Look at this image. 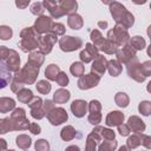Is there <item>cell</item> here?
I'll return each mask as SVG.
<instances>
[{
	"mask_svg": "<svg viewBox=\"0 0 151 151\" xmlns=\"http://www.w3.org/2000/svg\"><path fill=\"white\" fill-rule=\"evenodd\" d=\"M83 71H84V66L80 64V63H74L72 66H71V72L74 74V76H81L83 74Z\"/></svg>",
	"mask_w": 151,
	"mask_h": 151,
	"instance_id": "12",
	"label": "cell"
},
{
	"mask_svg": "<svg viewBox=\"0 0 151 151\" xmlns=\"http://www.w3.org/2000/svg\"><path fill=\"white\" fill-rule=\"evenodd\" d=\"M96 76V74H94ZM94 76L93 74H87V76H84L83 78H80V80L78 81V86L79 88H90V87H93L97 85V83L99 81V77H97L94 79Z\"/></svg>",
	"mask_w": 151,
	"mask_h": 151,
	"instance_id": "3",
	"label": "cell"
},
{
	"mask_svg": "<svg viewBox=\"0 0 151 151\" xmlns=\"http://www.w3.org/2000/svg\"><path fill=\"white\" fill-rule=\"evenodd\" d=\"M123 119H124V116L120 112L113 111V112H111L109 114V117L106 119V124L107 125H118Z\"/></svg>",
	"mask_w": 151,
	"mask_h": 151,
	"instance_id": "7",
	"label": "cell"
},
{
	"mask_svg": "<svg viewBox=\"0 0 151 151\" xmlns=\"http://www.w3.org/2000/svg\"><path fill=\"white\" fill-rule=\"evenodd\" d=\"M58 71H59V68H58V66H55V65H50L47 68H46V77H48L50 79H55L57 77V73H58Z\"/></svg>",
	"mask_w": 151,
	"mask_h": 151,
	"instance_id": "11",
	"label": "cell"
},
{
	"mask_svg": "<svg viewBox=\"0 0 151 151\" xmlns=\"http://www.w3.org/2000/svg\"><path fill=\"white\" fill-rule=\"evenodd\" d=\"M31 130H32V132H33L34 134L40 133V127H39L37 124H32V125H31Z\"/></svg>",
	"mask_w": 151,
	"mask_h": 151,
	"instance_id": "19",
	"label": "cell"
},
{
	"mask_svg": "<svg viewBox=\"0 0 151 151\" xmlns=\"http://www.w3.org/2000/svg\"><path fill=\"white\" fill-rule=\"evenodd\" d=\"M71 109L76 117H83L86 112V103L83 100H74L71 105Z\"/></svg>",
	"mask_w": 151,
	"mask_h": 151,
	"instance_id": "4",
	"label": "cell"
},
{
	"mask_svg": "<svg viewBox=\"0 0 151 151\" xmlns=\"http://www.w3.org/2000/svg\"><path fill=\"white\" fill-rule=\"evenodd\" d=\"M55 80L59 83V85H61V86H65L67 83H68V79H67V77L61 72L60 74H59V78H55Z\"/></svg>",
	"mask_w": 151,
	"mask_h": 151,
	"instance_id": "15",
	"label": "cell"
},
{
	"mask_svg": "<svg viewBox=\"0 0 151 151\" xmlns=\"http://www.w3.org/2000/svg\"><path fill=\"white\" fill-rule=\"evenodd\" d=\"M29 2V0H17V6L18 7H26V5Z\"/></svg>",
	"mask_w": 151,
	"mask_h": 151,
	"instance_id": "18",
	"label": "cell"
},
{
	"mask_svg": "<svg viewBox=\"0 0 151 151\" xmlns=\"http://www.w3.org/2000/svg\"><path fill=\"white\" fill-rule=\"evenodd\" d=\"M5 103L6 104H4L2 99H0V111L6 112V111H8V110H11V109L14 107V100H12V99H5Z\"/></svg>",
	"mask_w": 151,
	"mask_h": 151,
	"instance_id": "10",
	"label": "cell"
},
{
	"mask_svg": "<svg viewBox=\"0 0 151 151\" xmlns=\"http://www.w3.org/2000/svg\"><path fill=\"white\" fill-rule=\"evenodd\" d=\"M37 88H38L41 93H47V92L51 90V85H50V83H46V81L41 80V81L39 83V85H37Z\"/></svg>",
	"mask_w": 151,
	"mask_h": 151,
	"instance_id": "14",
	"label": "cell"
},
{
	"mask_svg": "<svg viewBox=\"0 0 151 151\" xmlns=\"http://www.w3.org/2000/svg\"><path fill=\"white\" fill-rule=\"evenodd\" d=\"M50 22H51L50 18H45V17H42V18H40V19L37 20V22H35V27H37V29H38L39 32H44V31L48 29V25H50Z\"/></svg>",
	"mask_w": 151,
	"mask_h": 151,
	"instance_id": "8",
	"label": "cell"
},
{
	"mask_svg": "<svg viewBox=\"0 0 151 151\" xmlns=\"http://www.w3.org/2000/svg\"><path fill=\"white\" fill-rule=\"evenodd\" d=\"M81 45L80 39H74L73 37H65L60 40V46L63 51H73Z\"/></svg>",
	"mask_w": 151,
	"mask_h": 151,
	"instance_id": "2",
	"label": "cell"
},
{
	"mask_svg": "<svg viewBox=\"0 0 151 151\" xmlns=\"http://www.w3.org/2000/svg\"><path fill=\"white\" fill-rule=\"evenodd\" d=\"M12 37V29L9 27H6V26H2L0 27V38L4 39V40H7Z\"/></svg>",
	"mask_w": 151,
	"mask_h": 151,
	"instance_id": "13",
	"label": "cell"
},
{
	"mask_svg": "<svg viewBox=\"0 0 151 151\" xmlns=\"http://www.w3.org/2000/svg\"><path fill=\"white\" fill-rule=\"evenodd\" d=\"M119 131H120V134H122V136H126V134L129 133L126 127H124V129H123L122 126H119Z\"/></svg>",
	"mask_w": 151,
	"mask_h": 151,
	"instance_id": "20",
	"label": "cell"
},
{
	"mask_svg": "<svg viewBox=\"0 0 151 151\" xmlns=\"http://www.w3.org/2000/svg\"><path fill=\"white\" fill-rule=\"evenodd\" d=\"M58 113H59V114H55V112L53 111L52 114H48V118H50V117H55V118H51V119H50L53 125H59V124H61L63 122H65V120L67 119V114H66L65 110L59 109V112H58Z\"/></svg>",
	"mask_w": 151,
	"mask_h": 151,
	"instance_id": "6",
	"label": "cell"
},
{
	"mask_svg": "<svg viewBox=\"0 0 151 151\" xmlns=\"http://www.w3.org/2000/svg\"><path fill=\"white\" fill-rule=\"evenodd\" d=\"M12 79V72L11 68L0 60V88L6 87Z\"/></svg>",
	"mask_w": 151,
	"mask_h": 151,
	"instance_id": "1",
	"label": "cell"
},
{
	"mask_svg": "<svg viewBox=\"0 0 151 151\" xmlns=\"http://www.w3.org/2000/svg\"><path fill=\"white\" fill-rule=\"evenodd\" d=\"M29 94H32V92H31L29 90H24L22 93H18V98H19L21 101H25V97H26V96H29Z\"/></svg>",
	"mask_w": 151,
	"mask_h": 151,
	"instance_id": "17",
	"label": "cell"
},
{
	"mask_svg": "<svg viewBox=\"0 0 151 151\" xmlns=\"http://www.w3.org/2000/svg\"><path fill=\"white\" fill-rule=\"evenodd\" d=\"M96 57H98V55H97V48L92 47L91 44H87V45H86V48L80 53V58H81V60H84L85 63L90 61L92 58H96Z\"/></svg>",
	"mask_w": 151,
	"mask_h": 151,
	"instance_id": "5",
	"label": "cell"
},
{
	"mask_svg": "<svg viewBox=\"0 0 151 151\" xmlns=\"http://www.w3.org/2000/svg\"><path fill=\"white\" fill-rule=\"evenodd\" d=\"M70 98V92L65 91V90H59L54 93V99L58 103H64Z\"/></svg>",
	"mask_w": 151,
	"mask_h": 151,
	"instance_id": "9",
	"label": "cell"
},
{
	"mask_svg": "<svg viewBox=\"0 0 151 151\" xmlns=\"http://www.w3.org/2000/svg\"><path fill=\"white\" fill-rule=\"evenodd\" d=\"M35 147H37V150H38V149H41V147H44V149H48V144H47L46 140L41 139V140H38V142H37Z\"/></svg>",
	"mask_w": 151,
	"mask_h": 151,
	"instance_id": "16",
	"label": "cell"
}]
</instances>
